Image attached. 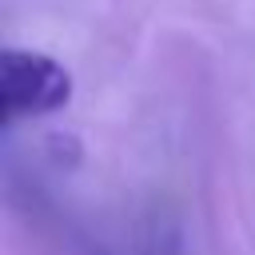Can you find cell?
Segmentation results:
<instances>
[{
	"mask_svg": "<svg viewBox=\"0 0 255 255\" xmlns=\"http://www.w3.org/2000/svg\"><path fill=\"white\" fill-rule=\"evenodd\" d=\"M72 100V72L40 52L4 48L0 52V112L4 120L48 116Z\"/></svg>",
	"mask_w": 255,
	"mask_h": 255,
	"instance_id": "1",
	"label": "cell"
}]
</instances>
